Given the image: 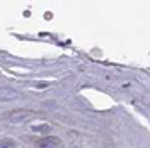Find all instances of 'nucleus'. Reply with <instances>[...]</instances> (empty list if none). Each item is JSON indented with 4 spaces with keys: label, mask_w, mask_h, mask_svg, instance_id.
Wrapping results in <instances>:
<instances>
[{
    "label": "nucleus",
    "mask_w": 150,
    "mask_h": 148,
    "mask_svg": "<svg viewBox=\"0 0 150 148\" xmlns=\"http://www.w3.org/2000/svg\"><path fill=\"white\" fill-rule=\"evenodd\" d=\"M34 116H36V113L30 111V109H14L11 113H7L4 118L7 121H11V123H23V121H27V120H30Z\"/></svg>",
    "instance_id": "f257e3e1"
},
{
    "label": "nucleus",
    "mask_w": 150,
    "mask_h": 148,
    "mask_svg": "<svg viewBox=\"0 0 150 148\" xmlns=\"http://www.w3.org/2000/svg\"><path fill=\"white\" fill-rule=\"evenodd\" d=\"M36 148H63V141L55 136H47L38 141Z\"/></svg>",
    "instance_id": "f03ea898"
},
{
    "label": "nucleus",
    "mask_w": 150,
    "mask_h": 148,
    "mask_svg": "<svg viewBox=\"0 0 150 148\" xmlns=\"http://www.w3.org/2000/svg\"><path fill=\"white\" fill-rule=\"evenodd\" d=\"M20 97L16 89L13 87H0V102H9V100H16Z\"/></svg>",
    "instance_id": "7ed1b4c3"
},
{
    "label": "nucleus",
    "mask_w": 150,
    "mask_h": 148,
    "mask_svg": "<svg viewBox=\"0 0 150 148\" xmlns=\"http://www.w3.org/2000/svg\"><path fill=\"white\" fill-rule=\"evenodd\" d=\"M0 148H16V143H14V139L4 137V139H0Z\"/></svg>",
    "instance_id": "20e7f679"
}]
</instances>
